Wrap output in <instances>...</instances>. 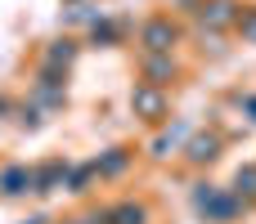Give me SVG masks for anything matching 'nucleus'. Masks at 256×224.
<instances>
[{
    "mask_svg": "<svg viewBox=\"0 0 256 224\" xmlns=\"http://www.w3.org/2000/svg\"><path fill=\"white\" fill-rule=\"evenodd\" d=\"M148 45L153 49H166V27H148Z\"/></svg>",
    "mask_w": 256,
    "mask_h": 224,
    "instance_id": "1",
    "label": "nucleus"
}]
</instances>
